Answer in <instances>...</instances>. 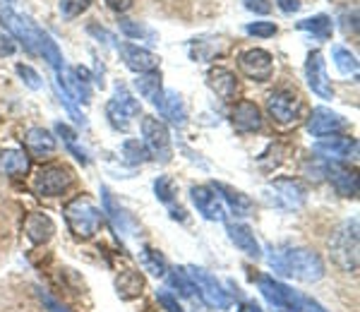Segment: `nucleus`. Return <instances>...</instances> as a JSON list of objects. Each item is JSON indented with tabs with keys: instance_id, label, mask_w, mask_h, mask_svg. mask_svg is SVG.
Returning a JSON list of instances; mask_svg holds the SVG:
<instances>
[{
	"instance_id": "49530a36",
	"label": "nucleus",
	"mask_w": 360,
	"mask_h": 312,
	"mask_svg": "<svg viewBox=\"0 0 360 312\" xmlns=\"http://www.w3.org/2000/svg\"><path fill=\"white\" fill-rule=\"evenodd\" d=\"M103 3L108 5V8L113 10V13H127V10L132 8V0H103Z\"/></svg>"
},
{
	"instance_id": "09e8293b",
	"label": "nucleus",
	"mask_w": 360,
	"mask_h": 312,
	"mask_svg": "<svg viewBox=\"0 0 360 312\" xmlns=\"http://www.w3.org/2000/svg\"><path fill=\"white\" fill-rule=\"evenodd\" d=\"M276 3H278V8H281L286 15H293V13H298V10H300L298 0H276Z\"/></svg>"
},
{
	"instance_id": "f03ea898",
	"label": "nucleus",
	"mask_w": 360,
	"mask_h": 312,
	"mask_svg": "<svg viewBox=\"0 0 360 312\" xmlns=\"http://www.w3.org/2000/svg\"><path fill=\"white\" fill-rule=\"evenodd\" d=\"M329 255L332 262L346 274L358 271V250H360V235H358V219H348L339 228L329 235Z\"/></svg>"
},
{
	"instance_id": "cd10ccee",
	"label": "nucleus",
	"mask_w": 360,
	"mask_h": 312,
	"mask_svg": "<svg viewBox=\"0 0 360 312\" xmlns=\"http://www.w3.org/2000/svg\"><path fill=\"white\" fill-rule=\"evenodd\" d=\"M295 27H298L300 32L312 34V37L319 39V41H329V39H332V32H334V22L329 15H312V17H307V20H300Z\"/></svg>"
},
{
	"instance_id": "c85d7f7f",
	"label": "nucleus",
	"mask_w": 360,
	"mask_h": 312,
	"mask_svg": "<svg viewBox=\"0 0 360 312\" xmlns=\"http://www.w3.org/2000/svg\"><path fill=\"white\" fill-rule=\"evenodd\" d=\"M135 86H137L139 96H142V99H147V101H152L154 106H156V101L161 99V94H164V86H161V74L156 70L137 74Z\"/></svg>"
},
{
	"instance_id": "3c124183",
	"label": "nucleus",
	"mask_w": 360,
	"mask_h": 312,
	"mask_svg": "<svg viewBox=\"0 0 360 312\" xmlns=\"http://www.w3.org/2000/svg\"><path fill=\"white\" fill-rule=\"evenodd\" d=\"M274 312H288V310H274Z\"/></svg>"
},
{
	"instance_id": "ddd939ff",
	"label": "nucleus",
	"mask_w": 360,
	"mask_h": 312,
	"mask_svg": "<svg viewBox=\"0 0 360 312\" xmlns=\"http://www.w3.org/2000/svg\"><path fill=\"white\" fill-rule=\"evenodd\" d=\"M190 200H193L195 209L202 214L207 221H226V207L221 197L214 193L212 185H193L190 188Z\"/></svg>"
},
{
	"instance_id": "9d476101",
	"label": "nucleus",
	"mask_w": 360,
	"mask_h": 312,
	"mask_svg": "<svg viewBox=\"0 0 360 312\" xmlns=\"http://www.w3.org/2000/svg\"><path fill=\"white\" fill-rule=\"evenodd\" d=\"M315 154L324 161H332V164H348V161H356L358 156V140L356 137H319L315 144Z\"/></svg>"
},
{
	"instance_id": "7c9ffc66",
	"label": "nucleus",
	"mask_w": 360,
	"mask_h": 312,
	"mask_svg": "<svg viewBox=\"0 0 360 312\" xmlns=\"http://www.w3.org/2000/svg\"><path fill=\"white\" fill-rule=\"evenodd\" d=\"M332 58H334V65L344 77H358V58L356 53H351L344 46H334L332 48Z\"/></svg>"
},
{
	"instance_id": "a18cd8bd",
	"label": "nucleus",
	"mask_w": 360,
	"mask_h": 312,
	"mask_svg": "<svg viewBox=\"0 0 360 312\" xmlns=\"http://www.w3.org/2000/svg\"><path fill=\"white\" fill-rule=\"evenodd\" d=\"M344 34H358V10H353L351 15H344Z\"/></svg>"
},
{
	"instance_id": "8fccbe9b",
	"label": "nucleus",
	"mask_w": 360,
	"mask_h": 312,
	"mask_svg": "<svg viewBox=\"0 0 360 312\" xmlns=\"http://www.w3.org/2000/svg\"><path fill=\"white\" fill-rule=\"evenodd\" d=\"M238 312H264V310L259 308V305L255 303V300H245V303H243L240 308H238Z\"/></svg>"
},
{
	"instance_id": "2f4dec72",
	"label": "nucleus",
	"mask_w": 360,
	"mask_h": 312,
	"mask_svg": "<svg viewBox=\"0 0 360 312\" xmlns=\"http://www.w3.org/2000/svg\"><path fill=\"white\" fill-rule=\"evenodd\" d=\"M166 276H168V284H171L173 288H178L180 296H185V298L197 296V288L193 284V279H190V274L183 267H173V269L168 267Z\"/></svg>"
},
{
	"instance_id": "bb28decb",
	"label": "nucleus",
	"mask_w": 360,
	"mask_h": 312,
	"mask_svg": "<svg viewBox=\"0 0 360 312\" xmlns=\"http://www.w3.org/2000/svg\"><path fill=\"white\" fill-rule=\"evenodd\" d=\"M101 195H103V216L111 219L113 228L118 230V233L127 235L132 230V221H130V216H127V212L113 200V195L108 193V188H101Z\"/></svg>"
},
{
	"instance_id": "6ab92c4d",
	"label": "nucleus",
	"mask_w": 360,
	"mask_h": 312,
	"mask_svg": "<svg viewBox=\"0 0 360 312\" xmlns=\"http://www.w3.org/2000/svg\"><path fill=\"white\" fill-rule=\"evenodd\" d=\"M262 111H259V106L255 101H238L233 108H231V125L243 132V135H248V132H259L262 130Z\"/></svg>"
},
{
	"instance_id": "a211bd4d",
	"label": "nucleus",
	"mask_w": 360,
	"mask_h": 312,
	"mask_svg": "<svg viewBox=\"0 0 360 312\" xmlns=\"http://www.w3.org/2000/svg\"><path fill=\"white\" fill-rule=\"evenodd\" d=\"M226 233H229V240L233 242L243 255H248L250 259H262V245L255 238V230L248 223L226 221Z\"/></svg>"
},
{
	"instance_id": "de8ad7c7",
	"label": "nucleus",
	"mask_w": 360,
	"mask_h": 312,
	"mask_svg": "<svg viewBox=\"0 0 360 312\" xmlns=\"http://www.w3.org/2000/svg\"><path fill=\"white\" fill-rule=\"evenodd\" d=\"M300 312H329V310L324 308V305H319L317 300L303 296V305H300Z\"/></svg>"
},
{
	"instance_id": "ea45409f",
	"label": "nucleus",
	"mask_w": 360,
	"mask_h": 312,
	"mask_svg": "<svg viewBox=\"0 0 360 312\" xmlns=\"http://www.w3.org/2000/svg\"><path fill=\"white\" fill-rule=\"evenodd\" d=\"M37 296H39V300H41V305L49 312H70L65 305L60 303V300H56L53 296H51L49 291H44V288H37Z\"/></svg>"
},
{
	"instance_id": "c9c22d12",
	"label": "nucleus",
	"mask_w": 360,
	"mask_h": 312,
	"mask_svg": "<svg viewBox=\"0 0 360 312\" xmlns=\"http://www.w3.org/2000/svg\"><path fill=\"white\" fill-rule=\"evenodd\" d=\"M120 152H123V159L132 166L147 164L149 161L147 149H144V144H139V140H125L120 144Z\"/></svg>"
},
{
	"instance_id": "412c9836",
	"label": "nucleus",
	"mask_w": 360,
	"mask_h": 312,
	"mask_svg": "<svg viewBox=\"0 0 360 312\" xmlns=\"http://www.w3.org/2000/svg\"><path fill=\"white\" fill-rule=\"evenodd\" d=\"M25 149L34 159H51L58 149L53 132L46 128H29L25 132Z\"/></svg>"
},
{
	"instance_id": "4468645a",
	"label": "nucleus",
	"mask_w": 360,
	"mask_h": 312,
	"mask_svg": "<svg viewBox=\"0 0 360 312\" xmlns=\"http://www.w3.org/2000/svg\"><path fill=\"white\" fill-rule=\"evenodd\" d=\"M348 128V120L344 115H339L336 111L327 106H317L312 108L310 118H307V132L312 137H329V135H339Z\"/></svg>"
},
{
	"instance_id": "a19ab883",
	"label": "nucleus",
	"mask_w": 360,
	"mask_h": 312,
	"mask_svg": "<svg viewBox=\"0 0 360 312\" xmlns=\"http://www.w3.org/2000/svg\"><path fill=\"white\" fill-rule=\"evenodd\" d=\"M156 300H159V305L166 312H185L183 305L178 303V298L173 296V293H168V291H159V293H156Z\"/></svg>"
},
{
	"instance_id": "f257e3e1",
	"label": "nucleus",
	"mask_w": 360,
	"mask_h": 312,
	"mask_svg": "<svg viewBox=\"0 0 360 312\" xmlns=\"http://www.w3.org/2000/svg\"><path fill=\"white\" fill-rule=\"evenodd\" d=\"M266 259L276 274L303 281V284H317L327 274L324 259L310 247H276V250H269Z\"/></svg>"
},
{
	"instance_id": "4be33fe9",
	"label": "nucleus",
	"mask_w": 360,
	"mask_h": 312,
	"mask_svg": "<svg viewBox=\"0 0 360 312\" xmlns=\"http://www.w3.org/2000/svg\"><path fill=\"white\" fill-rule=\"evenodd\" d=\"M156 108H159V113L164 115L173 128H185L188 125V108H185V101L178 91L164 89L161 99L156 101Z\"/></svg>"
},
{
	"instance_id": "4c0bfd02",
	"label": "nucleus",
	"mask_w": 360,
	"mask_h": 312,
	"mask_svg": "<svg viewBox=\"0 0 360 312\" xmlns=\"http://www.w3.org/2000/svg\"><path fill=\"white\" fill-rule=\"evenodd\" d=\"M91 5V0H60V15L65 20H75L82 13H86Z\"/></svg>"
},
{
	"instance_id": "7ed1b4c3",
	"label": "nucleus",
	"mask_w": 360,
	"mask_h": 312,
	"mask_svg": "<svg viewBox=\"0 0 360 312\" xmlns=\"http://www.w3.org/2000/svg\"><path fill=\"white\" fill-rule=\"evenodd\" d=\"M63 214H65L68 228L72 230V235L79 240L94 238L103 223V209H98L86 195H79V197L70 200L68 204L63 207Z\"/></svg>"
},
{
	"instance_id": "aec40b11",
	"label": "nucleus",
	"mask_w": 360,
	"mask_h": 312,
	"mask_svg": "<svg viewBox=\"0 0 360 312\" xmlns=\"http://www.w3.org/2000/svg\"><path fill=\"white\" fill-rule=\"evenodd\" d=\"M212 188H214V193L221 197L224 207H229L236 219H245L252 214L255 202L250 200L245 193H240V190L231 188V185H226V183H212Z\"/></svg>"
},
{
	"instance_id": "423d86ee",
	"label": "nucleus",
	"mask_w": 360,
	"mask_h": 312,
	"mask_svg": "<svg viewBox=\"0 0 360 312\" xmlns=\"http://www.w3.org/2000/svg\"><path fill=\"white\" fill-rule=\"evenodd\" d=\"M142 113V106L125 86H115V94L113 99L106 103V118H108V125L115 130V132H127L132 125V118Z\"/></svg>"
},
{
	"instance_id": "72a5a7b5",
	"label": "nucleus",
	"mask_w": 360,
	"mask_h": 312,
	"mask_svg": "<svg viewBox=\"0 0 360 312\" xmlns=\"http://www.w3.org/2000/svg\"><path fill=\"white\" fill-rule=\"evenodd\" d=\"M139 257H142V267L147 269L149 274H154V276H166L168 262H166V257L161 255L159 250H154V247L144 245V247H142V252H139Z\"/></svg>"
},
{
	"instance_id": "dca6fc26",
	"label": "nucleus",
	"mask_w": 360,
	"mask_h": 312,
	"mask_svg": "<svg viewBox=\"0 0 360 312\" xmlns=\"http://www.w3.org/2000/svg\"><path fill=\"white\" fill-rule=\"evenodd\" d=\"M118 53H120V60L125 63L127 70H132L137 74L154 72L161 63L159 56H154L152 51H147V48H139V46H135V44H120Z\"/></svg>"
},
{
	"instance_id": "393cba45",
	"label": "nucleus",
	"mask_w": 360,
	"mask_h": 312,
	"mask_svg": "<svg viewBox=\"0 0 360 312\" xmlns=\"http://www.w3.org/2000/svg\"><path fill=\"white\" fill-rule=\"evenodd\" d=\"M144 286H147V281H144L142 271L137 269H125L115 276V293H118L120 300L139 298L144 293Z\"/></svg>"
},
{
	"instance_id": "a878e982",
	"label": "nucleus",
	"mask_w": 360,
	"mask_h": 312,
	"mask_svg": "<svg viewBox=\"0 0 360 312\" xmlns=\"http://www.w3.org/2000/svg\"><path fill=\"white\" fill-rule=\"evenodd\" d=\"M29 154L22 149H3L0 152V176L25 178L29 173Z\"/></svg>"
},
{
	"instance_id": "6e6552de",
	"label": "nucleus",
	"mask_w": 360,
	"mask_h": 312,
	"mask_svg": "<svg viewBox=\"0 0 360 312\" xmlns=\"http://www.w3.org/2000/svg\"><path fill=\"white\" fill-rule=\"evenodd\" d=\"M257 288L264 296L266 303L274 310H288V312H300V305H303V296L295 293L293 288H288L286 284L276 281L274 276H259L257 279Z\"/></svg>"
},
{
	"instance_id": "b1692460",
	"label": "nucleus",
	"mask_w": 360,
	"mask_h": 312,
	"mask_svg": "<svg viewBox=\"0 0 360 312\" xmlns=\"http://www.w3.org/2000/svg\"><path fill=\"white\" fill-rule=\"evenodd\" d=\"M207 84L221 101H236L238 79L231 70H226V67H212L207 72Z\"/></svg>"
},
{
	"instance_id": "f704fd0d",
	"label": "nucleus",
	"mask_w": 360,
	"mask_h": 312,
	"mask_svg": "<svg viewBox=\"0 0 360 312\" xmlns=\"http://www.w3.org/2000/svg\"><path fill=\"white\" fill-rule=\"evenodd\" d=\"M154 195H156V200H159L161 204L173 207V204H176V200H178V185H176V181H173L171 176H159L154 181Z\"/></svg>"
},
{
	"instance_id": "20e7f679",
	"label": "nucleus",
	"mask_w": 360,
	"mask_h": 312,
	"mask_svg": "<svg viewBox=\"0 0 360 312\" xmlns=\"http://www.w3.org/2000/svg\"><path fill=\"white\" fill-rule=\"evenodd\" d=\"M185 271L190 274V279H193V284L197 288V296L205 300V305H209L212 310H219V312L231 310L233 298H231V293L226 291L224 284L212 274V271H207L205 267H195V264L185 267Z\"/></svg>"
},
{
	"instance_id": "f8f14e48",
	"label": "nucleus",
	"mask_w": 360,
	"mask_h": 312,
	"mask_svg": "<svg viewBox=\"0 0 360 312\" xmlns=\"http://www.w3.org/2000/svg\"><path fill=\"white\" fill-rule=\"evenodd\" d=\"M240 70L252 82H269L274 77V58L264 48H250L240 56Z\"/></svg>"
},
{
	"instance_id": "473e14b6",
	"label": "nucleus",
	"mask_w": 360,
	"mask_h": 312,
	"mask_svg": "<svg viewBox=\"0 0 360 312\" xmlns=\"http://www.w3.org/2000/svg\"><path fill=\"white\" fill-rule=\"evenodd\" d=\"M118 27L127 39H139V41H149V44H156V39H159L154 29H149L147 25H142V22L127 20V17H123V20L118 22Z\"/></svg>"
},
{
	"instance_id": "2eb2a0df",
	"label": "nucleus",
	"mask_w": 360,
	"mask_h": 312,
	"mask_svg": "<svg viewBox=\"0 0 360 312\" xmlns=\"http://www.w3.org/2000/svg\"><path fill=\"white\" fill-rule=\"evenodd\" d=\"M271 190L276 193V204L283 207V209H300L307 200L305 185L295 181V178H274Z\"/></svg>"
},
{
	"instance_id": "c03bdc74",
	"label": "nucleus",
	"mask_w": 360,
	"mask_h": 312,
	"mask_svg": "<svg viewBox=\"0 0 360 312\" xmlns=\"http://www.w3.org/2000/svg\"><path fill=\"white\" fill-rule=\"evenodd\" d=\"M245 10L255 15H269L271 13V0H243Z\"/></svg>"
},
{
	"instance_id": "37998d69",
	"label": "nucleus",
	"mask_w": 360,
	"mask_h": 312,
	"mask_svg": "<svg viewBox=\"0 0 360 312\" xmlns=\"http://www.w3.org/2000/svg\"><path fill=\"white\" fill-rule=\"evenodd\" d=\"M17 53V44L8 32H0V58H10Z\"/></svg>"
},
{
	"instance_id": "c756f323",
	"label": "nucleus",
	"mask_w": 360,
	"mask_h": 312,
	"mask_svg": "<svg viewBox=\"0 0 360 312\" xmlns=\"http://www.w3.org/2000/svg\"><path fill=\"white\" fill-rule=\"evenodd\" d=\"M56 132H58V137H60V140H63V144H65L68 152L72 154L75 159H77L82 166H89V156H86L84 149L77 144V132H75L72 128H70L68 123H56Z\"/></svg>"
},
{
	"instance_id": "79ce46f5",
	"label": "nucleus",
	"mask_w": 360,
	"mask_h": 312,
	"mask_svg": "<svg viewBox=\"0 0 360 312\" xmlns=\"http://www.w3.org/2000/svg\"><path fill=\"white\" fill-rule=\"evenodd\" d=\"M86 32H89L94 39H98V41H103L106 46H118V44H115V37H113V34L108 32V29H103L101 25H96V22L86 25Z\"/></svg>"
},
{
	"instance_id": "f3484780",
	"label": "nucleus",
	"mask_w": 360,
	"mask_h": 312,
	"mask_svg": "<svg viewBox=\"0 0 360 312\" xmlns=\"http://www.w3.org/2000/svg\"><path fill=\"white\" fill-rule=\"evenodd\" d=\"M324 176L332 183L336 195L341 197H358V176L353 169H348V164H324Z\"/></svg>"
},
{
	"instance_id": "1a4fd4ad",
	"label": "nucleus",
	"mask_w": 360,
	"mask_h": 312,
	"mask_svg": "<svg viewBox=\"0 0 360 312\" xmlns=\"http://www.w3.org/2000/svg\"><path fill=\"white\" fill-rule=\"evenodd\" d=\"M300 108H303L300 96L288 89H276L266 96V113H269V118L278 125L295 123V120L300 118Z\"/></svg>"
},
{
	"instance_id": "9b49d317",
	"label": "nucleus",
	"mask_w": 360,
	"mask_h": 312,
	"mask_svg": "<svg viewBox=\"0 0 360 312\" xmlns=\"http://www.w3.org/2000/svg\"><path fill=\"white\" fill-rule=\"evenodd\" d=\"M305 79H307V86L312 89V94H317L319 99H324V101L334 99L332 79H329L327 65H324V56L319 53V51H310V53H307Z\"/></svg>"
},
{
	"instance_id": "e433bc0d",
	"label": "nucleus",
	"mask_w": 360,
	"mask_h": 312,
	"mask_svg": "<svg viewBox=\"0 0 360 312\" xmlns=\"http://www.w3.org/2000/svg\"><path fill=\"white\" fill-rule=\"evenodd\" d=\"M17 74H20V79L25 82V86H29L32 91H39L44 86V79H41V74H39L37 70H34L32 65H25V63H20V65L15 67Z\"/></svg>"
},
{
	"instance_id": "0eeeda50",
	"label": "nucleus",
	"mask_w": 360,
	"mask_h": 312,
	"mask_svg": "<svg viewBox=\"0 0 360 312\" xmlns=\"http://www.w3.org/2000/svg\"><path fill=\"white\" fill-rule=\"evenodd\" d=\"M75 183V176L72 171L68 169V166H44V169H39V173L34 176V193L39 195V197H60V195H65L70 188H72Z\"/></svg>"
},
{
	"instance_id": "58836bf2",
	"label": "nucleus",
	"mask_w": 360,
	"mask_h": 312,
	"mask_svg": "<svg viewBox=\"0 0 360 312\" xmlns=\"http://www.w3.org/2000/svg\"><path fill=\"white\" fill-rule=\"evenodd\" d=\"M245 32L250 37H257V39H271L278 32V27L274 22H250L245 27Z\"/></svg>"
},
{
	"instance_id": "5701e85b",
	"label": "nucleus",
	"mask_w": 360,
	"mask_h": 312,
	"mask_svg": "<svg viewBox=\"0 0 360 312\" xmlns=\"http://www.w3.org/2000/svg\"><path fill=\"white\" fill-rule=\"evenodd\" d=\"M56 233V223L49 214L44 212H32L29 216L25 219V235L29 238L32 245H44L53 238Z\"/></svg>"
},
{
	"instance_id": "39448f33",
	"label": "nucleus",
	"mask_w": 360,
	"mask_h": 312,
	"mask_svg": "<svg viewBox=\"0 0 360 312\" xmlns=\"http://www.w3.org/2000/svg\"><path fill=\"white\" fill-rule=\"evenodd\" d=\"M142 142L147 154L159 164H168L173 159V142L171 132L159 118L154 115H144L142 118Z\"/></svg>"
}]
</instances>
